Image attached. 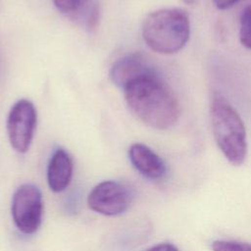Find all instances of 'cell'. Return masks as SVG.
I'll return each mask as SVG.
<instances>
[{
	"label": "cell",
	"mask_w": 251,
	"mask_h": 251,
	"mask_svg": "<svg viewBox=\"0 0 251 251\" xmlns=\"http://www.w3.org/2000/svg\"><path fill=\"white\" fill-rule=\"evenodd\" d=\"M123 89L129 110L145 125L167 129L177 122L180 115L178 101L155 72L133 79Z\"/></svg>",
	"instance_id": "obj_1"
},
{
	"label": "cell",
	"mask_w": 251,
	"mask_h": 251,
	"mask_svg": "<svg viewBox=\"0 0 251 251\" xmlns=\"http://www.w3.org/2000/svg\"><path fill=\"white\" fill-rule=\"evenodd\" d=\"M11 212L20 231L25 234L34 233L40 226L43 213V200L39 188L30 183L21 185L13 195Z\"/></svg>",
	"instance_id": "obj_4"
},
{
	"label": "cell",
	"mask_w": 251,
	"mask_h": 251,
	"mask_svg": "<svg viewBox=\"0 0 251 251\" xmlns=\"http://www.w3.org/2000/svg\"><path fill=\"white\" fill-rule=\"evenodd\" d=\"M36 121V110L29 100H19L11 108L7 119V132L10 144L17 152L25 153L28 150Z\"/></svg>",
	"instance_id": "obj_5"
},
{
	"label": "cell",
	"mask_w": 251,
	"mask_h": 251,
	"mask_svg": "<svg viewBox=\"0 0 251 251\" xmlns=\"http://www.w3.org/2000/svg\"><path fill=\"white\" fill-rule=\"evenodd\" d=\"M186 5H193L196 0H182Z\"/></svg>",
	"instance_id": "obj_16"
},
{
	"label": "cell",
	"mask_w": 251,
	"mask_h": 251,
	"mask_svg": "<svg viewBox=\"0 0 251 251\" xmlns=\"http://www.w3.org/2000/svg\"><path fill=\"white\" fill-rule=\"evenodd\" d=\"M211 248L213 251H251V244L234 240H215Z\"/></svg>",
	"instance_id": "obj_11"
},
{
	"label": "cell",
	"mask_w": 251,
	"mask_h": 251,
	"mask_svg": "<svg viewBox=\"0 0 251 251\" xmlns=\"http://www.w3.org/2000/svg\"><path fill=\"white\" fill-rule=\"evenodd\" d=\"M89 0H53L55 7L64 14L78 13Z\"/></svg>",
	"instance_id": "obj_12"
},
{
	"label": "cell",
	"mask_w": 251,
	"mask_h": 251,
	"mask_svg": "<svg viewBox=\"0 0 251 251\" xmlns=\"http://www.w3.org/2000/svg\"><path fill=\"white\" fill-rule=\"evenodd\" d=\"M74 165L71 156L62 148L57 149L48 165L47 181L49 188L54 192H61L65 190L73 176Z\"/></svg>",
	"instance_id": "obj_9"
},
{
	"label": "cell",
	"mask_w": 251,
	"mask_h": 251,
	"mask_svg": "<svg viewBox=\"0 0 251 251\" xmlns=\"http://www.w3.org/2000/svg\"><path fill=\"white\" fill-rule=\"evenodd\" d=\"M132 199L131 190L114 180L98 183L87 196L88 207L104 216L121 215L127 210Z\"/></svg>",
	"instance_id": "obj_6"
},
{
	"label": "cell",
	"mask_w": 251,
	"mask_h": 251,
	"mask_svg": "<svg viewBox=\"0 0 251 251\" xmlns=\"http://www.w3.org/2000/svg\"><path fill=\"white\" fill-rule=\"evenodd\" d=\"M128 157L133 167L147 178L159 179L166 174L164 161L145 144H132L128 149Z\"/></svg>",
	"instance_id": "obj_7"
},
{
	"label": "cell",
	"mask_w": 251,
	"mask_h": 251,
	"mask_svg": "<svg viewBox=\"0 0 251 251\" xmlns=\"http://www.w3.org/2000/svg\"><path fill=\"white\" fill-rule=\"evenodd\" d=\"M190 21L185 11L178 8L161 9L150 13L142 25L146 45L159 54L180 51L189 40Z\"/></svg>",
	"instance_id": "obj_3"
},
{
	"label": "cell",
	"mask_w": 251,
	"mask_h": 251,
	"mask_svg": "<svg viewBox=\"0 0 251 251\" xmlns=\"http://www.w3.org/2000/svg\"><path fill=\"white\" fill-rule=\"evenodd\" d=\"M210 117L213 135L219 149L230 164L240 166L248 151L246 129L241 117L220 93L213 95Z\"/></svg>",
	"instance_id": "obj_2"
},
{
	"label": "cell",
	"mask_w": 251,
	"mask_h": 251,
	"mask_svg": "<svg viewBox=\"0 0 251 251\" xmlns=\"http://www.w3.org/2000/svg\"><path fill=\"white\" fill-rule=\"evenodd\" d=\"M98 20H99V11L97 6H93L90 9V12L88 14V18L86 20V25L87 27L90 29H93L97 26L98 24Z\"/></svg>",
	"instance_id": "obj_13"
},
{
	"label": "cell",
	"mask_w": 251,
	"mask_h": 251,
	"mask_svg": "<svg viewBox=\"0 0 251 251\" xmlns=\"http://www.w3.org/2000/svg\"><path fill=\"white\" fill-rule=\"evenodd\" d=\"M239 0H213L214 5L219 10H226L235 5Z\"/></svg>",
	"instance_id": "obj_14"
},
{
	"label": "cell",
	"mask_w": 251,
	"mask_h": 251,
	"mask_svg": "<svg viewBox=\"0 0 251 251\" xmlns=\"http://www.w3.org/2000/svg\"><path fill=\"white\" fill-rule=\"evenodd\" d=\"M155 72L140 54H129L118 60L112 67L110 76L119 87L124 88L133 79Z\"/></svg>",
	"instance_id": "obj_8"
},
{
	"label": "cell",
	"mask_w": 251,
	"mask_h": 251,
	"mask_svg": "<svg viewBox=\"0 0 251 251\" xmlns=\"http://www.w3.org/2000/svg\"><path fill=\"white\" fill-rule=\"evenodd\" d=\"M239 40L245 48L251 50V4L244 8L240 16Z\"/></svg>",
	"instance_id": "obj_10"
},
{
	"label": "cell",
	"mask_w": 251,
	"mask_h": 251,
	"mask_svg": "<svg viewBox=\"0 0 251 251\" xmlns=\"http://www.w3.org/2000/svg\"><path fill=\"white\" fill-rule=\"evenodd\" d=\"M145 251H179L174 244L171 243H160Z\"/></svg>",
	"instance_id": "obj_15"
}]
</instances>
